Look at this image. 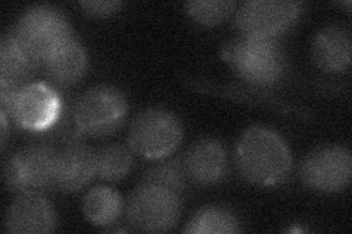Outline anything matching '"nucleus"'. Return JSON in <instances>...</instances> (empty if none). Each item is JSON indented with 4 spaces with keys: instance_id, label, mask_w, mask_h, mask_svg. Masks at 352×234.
Here are the masks:
<instances>
[{
    "instance_id": "f257e3e1",
    "label": "nucleus",
    "mask_w": 352,
    "mask_h": 234,
    "mask_svg": "<svg viewBox=\"0 0 352 234\" xmlns=\"http://www.w3.org/2000/svg\"><path fill=\"white\" fill-rule=\"evenodd\" d=\"M236 164L248 182L273 186L289 176L292 157L288 145L273 129L251 126L238 142Z\"/></svg>"
},
{
    "instance_id": "f03ea898",
    "label": "nucleus",
    "mask_w": 352,
    "mask_h": 234,
    "mask_svg": "<svg viewBox=\"0 0 352 234\" xmlns=\"http://www.w3.org/2000/svg\"><path fill=\"white\" fill-rule=\"evenodd\" d=\"M223 59L242 80L260 85L278 82L286 60L279 44L272 38L238 37L223 47Z\"/></svg>"
},
{
    "instance_id": "7ed1b4c3",
    "label": "nucleus",
    "mask_w": 352,
    "mask_h": 234,
    "mask_svg": "<svg viewBox=\"0 0 352 234\" xmlns=\"http://www.w3.org/2000/svg\"><path fill=\"white\" fill-rule=\"evenodd\" d=\"M18 41L38 66L72 38L68 19L59 9L37 5L21 15L14 30Z\"/></svg>"
},
{
    "instance_id": "20e7f679",
    "label": "nucleus",
    "mask_w": 352,
    "mask_h": 234,
    "mask_svg": "<svg viewBox=\"0 0 352 234\" xmlns=\"http://www.w3.org/2000/svg\"><path fill=\"white\" fill-rule=\"evenodd\" d=\"M184 137L181 120L172 111L153 107L141 111L129 126L131 150L146 159H163L172 154Z\"/></svg>"
},
{
    "instance_id": "39448f33",
    "label": "nucleus",
    "mask_w": 352,
    "mask_h": 234,
    "mask_svg": "<svg viewBox=\"0 0 352 234\" xmlns=\"http://www.w3.org/2000/svg\"><path fill=\"white\" fill-rule=\"evenodd\" d=\"M128 102L118 88L97 85L78 97L72 116L82 135L106 137L124 124Z\"/></svg>"
},
{
    "instance_id": "423d86ee",
    "label": "nucleus",
    "mask_w": 352,
    "mask_h": 234,
    "mask_svg": "<svg viewBox=\"0 0 352 234\" xmlns=\"http://www.w3.org/2000/svg\"><path fill=\"white\" fill-rule=\"evenodd\" d=\"M181 209L178 194L157 185L141 183L128 199L126 218L138 231L164 233L178 224Z\"/></svg>"
},
{
    "instance_id": "0eeeda50",
    "label": "nucleus",
    "mask_w": 352,
    "mask_h": 234,
    "mask_svg": "<svg viewBox=\"0 0 352 234\" xmlns=\"http://www.w3.org/2000/svg\"><path fill=\"white\" fill-rule=\"evenodd\" d=\"M58 151L47 142L31 143L3 164V180L10 192L46 191L54 187Z\"/></svg>"
},
{
    "instance_id": "6e6552de",
    "label": "nucleus",
    "mask_w": 352,
    "mask_h": 234,
    "mask_svg": "<svg viewBox=\"0 0 352 234\" xmlns=\"http://www.w3.org/2000/svg\"><path fill=\"white\" fill-rule=\"evenodd\" d=\"M300 2L286 0H251L241 6L235 27L245 37L272 38L289 28L301 14Z\"/></svg>"
},
{
    "instance_id": "1a4fd4ad",
    "label": "nucleus",
    "mask_w": 352,
    "mask_h": 234,
    "mask_svg": "<svg viewBox=\"0 0 352 234\" xmlns=\"http://www.w3.org/2000/svg\"><path fill=\"white\" fill-rule=\"evenodd\" d=\"M352 157L348 148L339 145L317 148L301 164L302 182L320 192H339L351 182Z\"/></svg>"
},
{
    "instance_id": "9d476101",
    "label": "nucleus",
    "mask_w": 352,
    "mask_h": 234,
    "mask_svg": "<svg viewBox=\"0 0 352 234\" xmlns=\"http://www.w3.org/2000/svg\"><path fill=\"white\" fill-rule=\"evenodd\" d=\"M62 102L59 94L44 82H31L18 91L9 115L22 129L46 130L59 120Z\"/></svg>"
},
{
    "instance_id": "9b49d317",
    "label": "nucleus",
    "mask_w": 352,
    "mask_h": 234,
    "mask_svg": "<svg viewBox=\"0 0 352 234\" xmlns=\"http://www.w3.org/2000/svg\"><path fill=\"white\" fill-rule=\"evenodd\" d=\"M56 229V213L50 200L37 191L22 192L9 205L5 230L12 234H44Z\"/></svg>"
},
{
    "instance_id": "f8f14e48",
    "label": "nucleus",
    "mask_w": 352,
    "mask_h": 234,
    "mask_svg": "<svg viewBox=\"0 0 352 234\" xmlns=\"http://www.w3.org/2000/svg\"><path fill=\"white\" fill-rule=\"evenodd\" d=\"M96 172V151L76 142L58 151L54 167V187L65 192H76L90 183Z\"/></svg>"
},
{
    "instance_id": "ddd939ff",
    "label": "nucleus",
    "mask_w": 352,
    "mask_h": 234,
    "mask_svg": "<svg viewBox=\"0 0 352 234\" xmlns=\"http://www.w3.org/2000/svg\"><path fill=\"white\" fill-rule=\"evenodd\" d=\"M182 161L190 179L200 185H213L222 180L228 172L226 150L212 138L195 141Z\"/></svg>"
},
{
    "instance_id": "4468645a",
    "label": "nucleus",
    "mask_w": 352,
    "mask_h": 234,
    "mask_svg": "<svg viewBox=\"0 0 352 234\" xmlns=\"http://www.w3.org/2000/svg\"><path fill=\"white\" fill-rule=\"evenodd\" d=\"M351 36L348 30L329 25L316 34L311 46L313 59L326 72H344L351 65Z\"/></svg>"
},
{
    "instance_id": "2eb2a0df",
    "label": "nucleus",
    "mask_w": 352,
    "mask_h": 234,
    "mask_svg": "<svg viewBox=\"0 0 352 234\" xmlns=\"http://www.w3.org/2000/svg\"><path fill=\"white\" fill-rule=\"evenodd\" d=\"M87 66V51L82 44L72 37L58 51H54L41 68L54 85L71 86L82 80Z\"/></svg>"
},
{
    "instance_id": "dca6fc26",
    "label": "nucleus",
    "mask_w": 352,
    "mask_h": 234,
    "mask_svg": "<svg viewBox=\"0 0 352 234\" xmlns=\"http://www.w3.org/2000/svg\"><path fill=\"white\" fill-rule=\"evenodd\" d=\"M37 66L14 31L3 36L0 43V84L24 86Z\"/></svg>"
},
{
    "instance_id": "f3484780",
    "label": "nucleus",
    "mask_w": 352,
    "mask_h": 234,
    "mask_svg": "<svg viewBox=\"0 0 352 234\" xmlns=\"http://www.w3.org/2000/svg\"><path fill=\"white\" fill-rule=\"evenodd\" d=\"M82 211L85 218L94 226H109L120 217L124 211V200L115 189L107 186L93 187L84 196Z\"/></svg>"
},
{
    "instance_id": "a211bd4d",
    "label": "nucleus",
    "mask_w": 352,
    "mask_h": 234,
    "mask_svg": "<svg viewBox=\"0 0 352 234\" xmlns=\"http://www.w3.org/2000/svg\"><path fill=\"white\" fill-rule=\"evenodd\" d=\"M134 157L120 143H110L96 151V172L103 180L116 182L129 173Z\"/></svg>"
},
{
    "instance_id": "6ab92c4d",
    "label": "nucleus",
    "mask_w": 352,
    "mask_h": 234,
    "mask_svg": "<svg viewBox=\"0 0 352 234\" xmlns=\"http://www.w3.org/2000/svg\"><path fill=\"white\" fill-rule=\"evenodd\" d=\"M239 230L238 218L220 207H207L198 211L185 227V233L191 234H225Z\"/></svg>"
},
{
    "instance_id": "aec40b11",
    "label": "nucleus",
    "mask_w": 352,
    "mask_h": 234,
    "mask_svg": "<svg viewBox=\"0 0 352 234\" xmlns=\"http://www.w3.org/2000/svg\"><path fill=\"white\" fill-rule=\"evenodd\" d=\"M186 180H188V174H186L184 161L181 159H172L150 167L142 183L157 185L175 194H181L186 187Z\"/></svg>"
},
{
    "instance_id": "412c9836",
    "label": "nucleus",
    "mask_w": 352,
    "mask_h": 234,
    "mask_svg": "<svg viewBox=\"0 0 352 234\" xmlns=\"http://www.w3.org/2000/svg\"><path fill=\"white\" fill-rule=\"evenodd\" d=\"M188 15L203 25H217L234 12L235 2L229 0H197L185 3Z\"/></svg>"
},
{
    "instance_id": "4be33fe9",
    "label": "nucleus",
    "mask_w": 352,
    "mask_h": 234,
    "mask_svg": "<svg viewBox=\"0 0 352 234\" xmlns=\"http://www.w3.org/2000/svg\"><path fill=\"white\" fill-rule=\"evenodd\" d=\"M80 6L87 15L109 16L118 12L122 3L115 0H90V2H80Z\"/></svg>"
},
{
    "instance_id": "5701e85b",
    "label": "nucleus",
    "mask_w": 352,
    "mask_h": 234,
    "mask_svg": "<svg viewBox=\"0 0 352 234\" xmlns=\"http://www.w3.org/2000/svg\"><path fill=\"white\" fill-rule=\"evenodd\" d=\"M6 135H8V116L2 111V148L3 150L6 143Z\"/></svg>"
}]
</instances>
